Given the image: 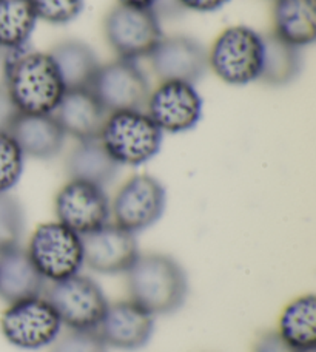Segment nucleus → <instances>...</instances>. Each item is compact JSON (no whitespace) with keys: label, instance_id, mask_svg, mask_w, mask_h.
I'll use <instances>...</instances> for the list:
<instances>
[{"label":"nucleus","instance_id":"f257e3e1","mask_svg":"<svg viewBox=\"0 0 316 352\" xmlns=\"http://www.w3.org/2000/svg\"><path fill=\"white\" fill-rule=\"evenodd\" d=\"M5 90L25 115H53L67 88L49 53L21 48L3 56Z\"/></svg>","mask_w":316,"mask_h":352},{"label":"nucleus","instance_id":"2eb2a0df","mask_svg":"<svg viewBox=\"0 0 316 352\" xmlns=\"http://www.w3.org/2000/svg\"><path fill=\"white\" fill-rule=\"evenodd\" d=\"M155 331V316L136 301L122 300L106 307L98 332L105 346L121 351H137L150 342Z\"/></svg>","mask_w":316,"mask_h":352},{"label":"nucleus","instance_id":"4be33fe9","mask_svg":"<svg viewBox=\"0 0 316 352\" xmlns=\"http://www.w3.org/2000/svg\"><path fill=\"white\" fill-rule=\"evenodd\" d=\"M278 334L284 340L304 352L316 348V297L302 295L284 307L278 323Z\"/></svg>","mask_w":316,"mask_h":352},{"label":"nucleus","instance_id":"bb28decb","mask_svg":"<svg viewBox=\"0 0 316 352\" xmlns=\"http://www.w3.org/2000/svg\"><path fill=\"white\" fill-rule=\"evenodd\" d=\"M36 16L49 25L71 23L84 11L85 0H31Z\"/></svg>","mask_w":316,"mask_h":352},{"label":"nucleus","instance_id":"f8f14e48","mask_svg":"<svg viewBox=\"0 0 316 352\" xmlns=\"http://www.w3.org/2000/svg\"><path fill=\"white\" fill-rule=\"evenodd\" d=\"M147 115L162 133H185L202 118V98L193 84L166 80L150 93Z\"/></svg>","mask_w":316,"mask_h":352},{"label":"nucleus","instance_id":"cd10ccee","mask_svg":"<svg viewBox=\"0 0 316 352\" xmlns=\"http://www.w3.org/2000/svg\"><path fill=\"white\" fill-rule=\"evenodd\" d=\"M106 346L98 329H71L53 343L52 352H105Z\"/></svg>","mask_w":316,"mask_h":352},{"label":"nucleus","instance_id":"c756f323","mask_svg":"<svg viewBox=\"0 0 316 352\" xmlns=\"http://www.w3.org/2000/svg\"><path fill=\"white\" fill-rule=\"evenodd\" d=\"M17 110L10 98L8 91L5 90L3 85H0V133L8 131L12 121L17 116Z\"/></svg>","mask_w":316,"mask_h":352},{"label":"nucleus","instance_id":"9b49d317","mask_svg":"<svg viewBox=\"0 0 316 352\" xmlns=\"http://www.w3.org/2000/svg\"><path fill=\"white\" fill-rule=\"evenodd\" d=\"M105 110H144L150 96V82L136 60L116 59L100 65L91 85Z\"/></svg>","mask_w":316,"mask_h":352},{"label":"nucleus","instance_id":"1a4fd4ad","mask_svg":"<svg viewBox=\"0 0 316 352\" xmlns=\"http://www.w3.org/2000/svg\"><path fill=\"white\" fill-rule=\"evenodd\" d=\"M167 207V192L155 176L139 173L126 179L111 203L115 224L136 235L155 226Z\"/></svg>","mask_w":316,"mask_h":352},{"label":"nucleus","instance_id":"ddd939ff","mask_svg":"<svg viewBox=\"0 0 316 352\" xmlns=\"http://www.w3.org/2000/svg\"><path fill=\"white\" fill-rule=\"evenodd\" d=\"M148 58L161 82L179 80L194 85L208 70L207 50L188 36L162 37Z\"/></svg>","mask_w":316,"mask_h":352},{"label":"nucleus","instance_id":"a878e982","mask_svg":"<svg viewBox=\"0 0 316 352\" xmlns=\"http://www.w3.org/2000/svg\"><path fill=\"white\" fill-rule=\"evenodd\" d=\"M25 155L8 131L0 133V195L10 193L22 178Z\"/></svg>","mask_w":316,"mask_h":352},{"label":"nucleus","instance_id":"5701e85b","mask_svg":"<svg viewBox=\"0 0 316 352\" xmlns=\"http://www.w3.org/2000/svg\"><path fill=\"white\" fill-rule=\"evenodd\" d=\"M264 36V60L259 80L271 87L292 84L302 70L301 50L273 33Z\"/></svg>","mask_w":316,"mask_h":352},{"label":"nucleus","instance_id":"c85d7f7f","mask_svg":"<svg viewBox=\"0 0 316 352\" xmlns=\"http://www.w3.org/2000/svg\"><path fill=\"white\" fill-rule=\"evenodd\" d=\"M253 352H304V351L292 346V344L284 340L276 331H273V332H265V334H262L258 338L255 343V348H253Z\"/></svg>","mask_w":316,"mask_h":352},{"label":"nucleus","instance_id":"423d86ee","mask_svg":"<svg viewBox=\"0 0 316 352\" xmlns=\"http://www.w3.org/2000/svg\"><path fill=\"white\" fill-rule=\"evenodd\" d=\"M60 318L47 298L33 297L10 303L0 317V331L12 346L37 351L53 344L60 334Z\"/></svg>","mask_w":316,"mask_h":352},{"label":"nucleus","instance_id":"7ed1b4c3","mask_svg":"<svg viewBox=\"0 0 316 352\" xmlns=\"http://www.w3.org/2000/svg\"><path fill=\"white\" fill-rule=\"evenodd\" d=\"M163 133L144 110L111 111L99 141L119 166L137 167L159 153Z\"/></svg>","mask_w":316,"mask_h":352},{"label":"nucleus","instance_id":"412c9836","mask_svg":"<svg viewBox=\"0 0 316 352\" xmlns=\"http://www.w3.org/2000/svg\"><path fill=\"white\" fill-rule=\"evenodd\" d=\"M119 167L121 166L111 158L99 140L79 141L67 160L69 179L87 181L100 187L116 178Z\"/></svg>","mask_w":316,"mask_h":352},{"label":"nucleus","instance_id":"2f4dec72","mask_svg":"<svg viewBox=\"0 0 316 352\" xmlns=\"http://www.w3.org/2000/svg\"><path fill=\"white\" fill-rule=\"evenodd\" d=\"M119 5L131 6V8H142V10H155L161 0H117ZM156 11V10H155Z\"/></svg>","mask_w":316,"mask_h":352},{"label":"nucleus","instance_id":"dca6fc26","mask_svg":"<svg viewBox=\"0 0 316 352\" xmlns=\"http://www.w3.org/2000/svg\"><path fill=\"white\" fill-rule=\"evenodd\" d=\"M65 135L78 141L99 140L109 111L91 88L67 90L53 113Z\"/></svg>","mask_w":316,"mask_h":352},{"label":"nucleus","instance_id":"39448f33","mask_svg":"<svg viewBox=\"0 0 316 352\" xmlns=\"http://www.w3.org/2000/svg\"><path fill=\"white\" fill-rule=\"evenodd\" d=\"M27 254L42 278L52 283L79 274L84 266L82 236L59 221L37 226Z\"/></svg>","mask_w":316,"mask_h":352},{"label":"nucleus","instance_id":"7c9ffc66","mask_svg":"<svg viewBox=\"0 0 316 352\" xmlns=\"http://www.w3.org/2000/svg\"><path fill=\"white\" fill-rule=\"evenodd\" d=\"M182 8L194 12H214L223 8L230 0H176Z\"/></svg>","mask_w":316,"mask_h":352},{"label":"nucleus","instance_id":"0eeeda50","mask_svg":"<svg viewBox=\"0 0 316 352\" xmlns=\"http://www.w3.org/2000/svg\"><path fill=\"white\" fill-rule=\"evenodd\" d=\"M105 39L119 59L148 58L163 33L155 10L116 5L104 22Z\"/></svg>","mask_w":316,"mask_h":352},{"label":"nucleus","instance_id":"aec40b11","mask_svg":"<svg viewBox=\"0 0 316 352\" xmlns=\"http://www.w3.org/2000/svg\"><path fill=\"white\" fill-rule=\"evenodd\" d=\"M49 54L58 65L67 90L91 88L100 64L90 45L82 41L68 39L54 45Z\"/></svg>","mask_w":316,"mask_h":352},{"label":"nucleus","instance_id":"b1692460","mask_svg":"<svg viewBox=\"0 0 316 352\" xmlns=\"http://www.w3.org/2000/svg\"><path fill=\"white\" fill-rule=\"evenodd\" d=\"M37 21L31 0H0V50L6 53L27 47Z\"/></svg>","mask_w":316,"mask_h":352},{"label":"nucleus","instance_id":"393cba45","mask_svg":"<svg viewBox=\"0 0 316 352\" xmlns=\"http://www.w3.org/2000/svg\"><path fill=\"white\" fill-rule=\"evenodd\" d=\"M25 232V213L19 199L0 195V254L19 248Z\"/></svg>","mask_w":316,"mask_h":352},{"label":"nucleus","instance_id":"6ab92c4d","mask_svg":"<svg viewBox=\"0 0 316 352\" xmlns=\"http://www.w3.org/2000/svg\"><path fill=\"white\" fill-rule=\"evenodd\" d=\"M271 33L300 50L312 45L316 39L315 0H275Z\"/></svg>","mask_w":316,"mask_h":352},{"label":"nucleus","instance_id":"6e6552de","mask_svg":"<svg viewBox=\"0 0 316 352\" xmlns=\"http://www.w3.org/2000/svg\"><path fill=\"white\" fill-rule=\"evenodd\" d=\"M47 300L58 312L60 323L74 331L98 329L110 305L98 281L80 274L53 283Z\"/></svg>","mask_w":316,"mask_h":352},{"label":"nucleus","instance_id":"f3484780","mask_svg":"<svg viewBox=\"0 0 316 352\" xmlns=\"http://www.w3.org/2000/svg\"><path fill=\"white\" fill-rule=\"evenodd\" d=\"M8 133L14 138L25 156L34 160H53L65 144V131L54 115L17 113Z\"/></svg>","mask_w":316,"mask_h":352},{"label":"nucleus","instance_id":"a211bd4d","mask_svg":"<svg viewBox=\"0 0 316 352\" xmlns=\"http://www.w3.org/2000/svg\"><path fill=\"white\" fill-rule=\"evenodd\" d=\"M45 283L28 258L27 250L16 248L0 254V298L6 303L41 297Z\"/></svg>","mask_w":316,"mask_h":352},{"label":"nucleus","instance_id":"20e7f679","mask_svg":"<svg viewBox=\"0 0 316 352\" xmlns=\"http://www.w3.org/2000/svg\"><path fill=\"white\" fill-rule=\"evenodd\" d=\"M208 68L227 85L244 87L261 78L264 36L245 25L225 28L207 52Z\"/></svg>","mask_w":316,"mask_h":352},{"label":"nucleus","instance_id":"473e14b6","mask_svg":"<svg viewBox=\"0 0 316 352\" xmlns=\"http://www.w3.org/2000/svg\"><path fill=\"white\" fill-rule=\"evenodd\" d=\"M3 59V52H2V50H0V60H2Z\"/></svg>","mask_w":316,"mask_h":352},{"label":"nucleus","instance_id":"9d476101","mask_svg":"<svg viewBox=\"0 0 316 352\" xmlns=\"http://www.w3.org/2000/svg\"><path fill=\"white\" fill-rule=\"evenodd\" d=\"M54 212L60 224L85 236L109 224L111 203L104 187L87 181L69 179L56 195Z\"/></svg>","mask_w":316,"mask_h":352},{"label":"nucleus","instance_id":"f03ea898","mask_svg":"<svg viewBox=\"0 0 316 352\" xmlns=\"http://www.w3.org/2000/svg\"><path fill=\"white\" fill-rule=\"evenodd\" d=\"M126 286L130 298L151 316L176 312L188 295L184 267L166 254L139 255L126 272Z\"/></svg>","mask_w":316,"mask_h":352},{"label":"nucleus","instance_id":"4468645a","mask_svg":"<svg viewBox=\"0 0 316 352\" xmlns=\"http://www.w3.org/2000/svg\"><path fill=\"white\" fill-rule=\"evenodd\" d=\"M82 243L84 266L98 274H126L141 255L135 235L117 224H105L93 234L82 236Z\"/></svg>","mask_w":316,"mask_h":352}]
</instances>
